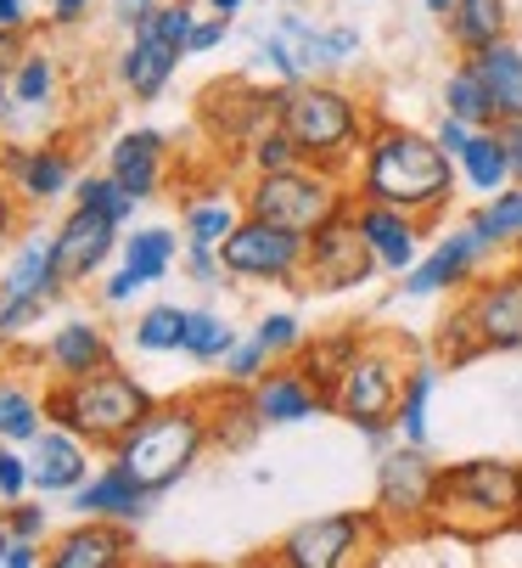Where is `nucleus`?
<instances>
[{"label":"nucleus","mask_w":522,"mask_h":568,"mask_svg":"<svg viewBox=\"0 0 522 568\" xmlns=\"http://www.w3.org/2000/svg\"><path fill=\"white\" fill-rule=\"evenodd\" d=\"M456 304L467 310L483 355H522V265L478 271Z\"/></svg>","instance_id":"4468645a"},{"label":"nucleus","mask_w":522,"mask_h":568,"mask_svg":"<svg viewBox=\"0 0 522 568\" xmlns=\"http://www.w3.org/2000/svg\"><path fill=\"white\" fill-rule=\"evenodd\" d=\"M40 562H45L40 540H23V535H12V546H7V562H0V568H40Z\"/></svg>","instance_id":"6e6d98bb"},{"label":"nucleus","mask_w":522,"mask_h":568,"mask_svg":"<svg viewBox=\"0 0 522 568\" xmlns=\"http://www.w3.org/2000/svg\"><path fill=\"white\" fill-rule=\"evenodd\" d=\"M91 450L73 428H57L45 423L34 439H29V467H34V490L40 496H73L84 478H91Z\"/></svg>","instance_id":"5701e85b"},{"label":"nucleus","mask_w":522,"mask_h":568,"mask_svg":"<svg viewBox=\"0 0 522 568\" xmlns=\"http://www.w3.org/2000/svg\"><path fill=\"white\" fill-rule=\"evenodd\" d=\"M208 428H214V445H225V450H247L258 434H265V423H258V412H253V394L236 388V383L208 394Z\"/></svg>","instance_id":"473e14b6"},{"label":"nucleus","mask_w":522,"mask_h":568,"mask_svg":"<svg viewBox=\"0 0 522 568\" xmlns=\"http://www.w3.org/2000/svg\"><path fill=\"white\" fill-rule=\"evenodd\" d=\"M253 338L270 349V361H293L298 349H304V321L293 315V310H270V315H258V327H253Z\"/></svg>","instance_id":"37998d69"},{"label":"nucleus","mask_w":522,"mask_h":568,"mask_svg":"<svg viewBox=\"0 0 522 568\" xmlns=\"http://www.w3.org/2000/svg\"><path fill=\"white\" fill-rule=\"evenodd\" d=\"M135 293H141V282H135L130 265H119L113 276H102V304H130Z\"/></svg>","instance_id":"603ef678"},{"label":"nucleus","mask_w":522,"mask_h":568,"mask_svg":"<svg viewBox=\"0 0 522 568\" xmlns=\"http://www.w3.org/2000/svg\"><path fill=\"white\" fill-rule=\"evenodd\" d=\"M247 209L242 203H231V197H197V203H186V242H197V248H219V242L236 231V220H242Z\"/></svg>","instance_id":"58836bf2"},{"label":"nucleus","mask_w":522,"mask_h":568,"mask_svg":"<svg viewBox=\"0 0 522 568\" xmlns=\"http://www.w3.org/2000/svg\"><path fill=\"white\" fill-rule=\"evenodd\" d=\"M371 124L377 113L355 91H342L337 79H298V85L282 91V130L298 141L304 164L355 175Z\"/></svg>","instance_id":"7ed1b4c3"},{"label":"nucleus","mask_w":522,"mask_h":568,"mask_svg":"<svg viewBox=\"0 0 522 568\" xmlns=\"http://www.w3.org/2000/svg\"><path fill=\"white\" fill-rule=\"evenodd\" d=\"M489 260V242L467 225H456L450 236H439L432 248L399 276V298H444V293H461Z\"/></svg>","instance_id":"2eb2a0df"},{"label":"nucleus","mask_w":522,"mask_h":568,"mask_svg":"<svg viewBox=\"0 0 522 568\" xmlns=\"http://www.w3.org/2000/svg\"><path fill=\"white\" fill-rule=\"evenodd\" d=\"M382 540H388V529H382L377 507L320 513L276 540V562L282 568H348V562L371 557V546H382Z\"/></svg>","instance_id":"9b49d317"},{"label":"nucleus","mask_w":522,"mask_h":568,"mask_svg":"<svg viewBox=\"0 0 522 568\" xmlns=\"http://www.w3.org/2000/svg\"><path fill=\"white\" fill-rule=\"evenodd\" d=\"M0 170L12 175L23 209H45L57 197L73 192V152L57 141H34V146H0Z\"/></svg>","instance_id":"aec40b11"},{"label":"nucleus","mask_w":522,"mask_h":568,"mask_svg":"<svg viewBox=\"0 0 522 568\" xmlns=\"http://www.w3.org/2000/svg\"><path fill=\"white\" fill-rule=\"evenodd\" d=\"M472 62H478V73H483V91H489V102H494V119H500V124L522 119V45H516V40H494V45L478 51Z\"/></svg>","instance_id":"cd10ccee"},{"label":"nucleus","mask_w":522,"mask_h":568,"mask_svg":"<svg viewBox=\"0 0 522 568\" xmlns=\"http://www.w3.org/2000/svg\"><path fill=\"white\" fill-rule=\"evenodd\" d=\"M29 490H34L29 445H12V439H0V507H7V501H23Z\"/></svg>","instance_id":"c03bdc74"},{"label":"nucleus","mask_w":522,"mask_h":568,"mask_svg":"<svg viewBox=\"0 0 522 568\" xmlns=\"http://www.w3.org/2000/svg\"><path fill=\"white\" fill-rule=\"evenodd\" d=\"M355 51H360L355 29H326V23H309L304 12H287L276 29L258 34V62H265L282 85H298V79H331Z\"/></svg>","instance_id":"f8f14e48"},{"label":"nucleus","mask_w":522,"mask_h":568,"mask_svg":"<svg viewBox=\"0 0 522 568\" xmlns=\"http://www.w3.org/2000/svg\"><path fill=\"white\" fill-rule=\"evenodd\" d=\"M45 18H51V29H73V23H84V18H91V7H96V0H45Z\"/></svg>","instance_id":"864d4df0"},{"label":"nucleus","mask_w":522,"mask_h":568,"mask_svg":"<svg viewBox=\"0 0 522 568\" xmlns=\"http://www.w3.org/2000/svg\"><path fill=\"white\" fill-rule=\"evenodd\" d=\"M18 236H23V197H18L12 175L0 170V254H7Z\"/></svg>","instance_id":"de8ad7c7"},{"label":"nucleus","mask_w":522,"mask_h":568,"mask_svg":"<svg viewBox=\"0 0 522 568\" xmlns=\"http://www.w3.org/2000/svg\"><path fill=\"white\" fill-rule=\"evenodd\" d=\"M186 304H152V310H141V321H135V349L141 355H174L186 344Z\"/></svg>","instance_id":"4c0bfd02"},{"label":"nucleus","mask_w":522,"mask_h":568,"mask_svg":"<svg viewBox=\"0 0 522 568\" xmlns=\"http://www.w3.org/2000/svg\"><path fill=\"white\" fill-rule=\"evenodd\" d=\"M108 175L135 197V203H152L163 192V175H168V135L163 130H124L113 135L108 146Z\"/></svg>","instance_id":"b1692460"},{"label":"nucleus","mask_w":522,"mask_h":568,"mask_svg":"<svg viewBox=\"0 0 522 568\" xmlns=\"http://www.w3.org/2000/svg\"><path fill=\"white\" fill-rule=\"evenodd\" d=\"M0 524H7L12 535H23V540H45V501H7L0 507Z\"/></svg>","instance_id":"49530a36"},{"label":"nucleus","mask_w":522,"mask_h":568,"mask_svg":"<svg viewBox=\"0 0 522 568\" xmlns=\"http://www.w3.org/2000/svg\"><path fill=\"white\" fill-rule=\"evenodd\" d=\"M23 45H29V34H0V73H12V68H18Z\"/></svg>","instance_id":"bf43d9fd"},{"label":"nucleus","mask_w":522,"mask_h":568,"mask_svg":"<svg viewBox=\"0 0 522 568\" xmlns=\"http://www.w3.org/2000/svg\"><path fill=\"white\" fill-rule=\"evenodd\" d=\"M432 361L439 366H472V361H483V344H478V333H472V321H467V310L456 304L444 321H439V333H432Z\"/></svg>","instance_id":"ea45409f"},{"label":"nucleus","mask_w":522,"mask_h":568,"mask_svg":"<svg viewBox=\"0 0 522 568\" xmlns=\"http://www.w3.org/2000/svg\"><path fill=\"white\" fill-rule=\"evenodd\" d=\"M231 23H236V18H219V12L197 18V29H192V45H186V57H208V51H219V45L231 40Z\"/></svg>","instance_id":"8fccbe9b"},{"label":"nucleus","mask_w":522,"mask_h":568,"mask_svg":"<svg viewBox=\"0 0 522 568\" xmlns=\"http://www.w3.org/2000/svg\"><path fill=\"white\" fill-rule=\"evenodd\" d=\"M174 260H181V236H174L168 225H141L135 236L119 242V265H130L141 287L163 282L174 271Z\"/></svg>","instance_id":"2f4dec72"},{"label":"nucleus","mask_w":522,"mask_h":568,"mask_svg":"<svg viewBox=\"0 0 522 568\" xmlns=\"http://www.w3.org/2000/svg\"><path fill=\"white\" fill-rule=\"evenodd\" d=\"M152 7H157V0H108V12H113V23H119L124 34H130V29H135V23H141Z\"/></svg>","instance_id":"4d7b16f0"},{"label":"nucleus","mask_w":522,"mask_h":568,"mask_svg":"<svg viewBox=\"0 0 522 568\" xmlns=\"http://www.w3.org/2000/svg\"><path fill=\"white\" fill-rule=\"evenodd\" d=\"M500 135H505V152H511V181H522V119L500 124Z\"/></svg>","instance_id":"13d9d810"},{"label":"nucleus","mask_w":522,"mask_h":568,"mask_svg":"<svg viewBox=\"0 0 522 568\" xmlns=\"http://www.w3.org/2000/svg\"><path fill=\"white\" fill-rule=\"evenodd\" d=\"M247 394H253V412L265 428H298V423H315L331 412V399L298 372V361H276Z\"/></svg>","instance_id":"6ab92c4d"},{"label":"nucleus","mask_w":522,"mask_h":568,"mask_svg":"<svg viewBox=\"0 0 522 568\" xmlns=\"http://www.w3.org/2000/svg\"><path fill=\"white\" fill-rule=\"evenodd\" d=\"M152 501H157V496L146 490V484H141L130 467H119L113 456L68 496V507H73L79 518H113V524H141Z\"/></svg>","instance_id":"4be33fe9"},{"label":"nucleus","mask_w":522,"mask_h":568,"mask_svg":"<svg viewBox=\"0 0 522 568\" xmlns=\"http://www.w3.org/2000/svg\"><path fill=\"white\" fill-rule=\"evenodd\" d=\"M348 186H355V197H366V203H393V209H405L427 225H439L450 214L456 192H461V170H456V158L439 146L432 130L377 119Z\"/></svg>","instance_id":"f257e3e1"},{"label":"nucleus","mask_w":522,"mask_h":568,"mask_svg":"<svg viewBox=\"0 0 522 568\" xmlns=\"http://www.w3.org/2000/svg\"><path fill=\"white\" fill-rule=\"evenodd\" d=\"M360 344H366V333L360 327H337V333H320V338H304V349L293 355L298 361V372L331 399V388H337V377L348 372V361L360 355Z\"/></svg>","instance_id":"c85d7f7f"},{"label":"nucleus","mask_w":522,"mask_h":568,"mask_svg":"<svg viewBox=\"0 0 522 568\" xmlns=\"http://www.w3.org/2000/svg\"><path fill=\"white\" fill-rule=\"evenodd\" d=\"M421 7H427V12H432V18H439V23H444V12H450V7H456V0H421Z\"/></svg>","instance_id":"e2e57ef3"},{"label":"nucleus","mask_w":522,"mask_h":568,"mask_svg":"<svg viewBox=\"0 0 522 568\" xmlns=\"http://www.w3.org/2000/svg\"><path fill=\"white\" fill-rule=\"evenodd\" d=\"M405 377H410V344L393 338V333H366L360 355L348 361V372L331 388V412L355 428L371 450H388L399 439L393 417H399Z\"/></svg>","instance_id":"39448f33"},{"label":"nucleus","mask_w":522,"mask_h":568,"mask_svg":"<svg viewBox=\"0 0 522 568\" xmlns=\"http://www.w3.org/2000/svg\"><path fill=\"white\" fill-rule=\"evenodd\" d=\"M62 293H68V282L57 271V236L51 231H23L7 271H0V344L23 338Z\"/></svg>","instance_id":"9d476101"},{"label":"nucleus","mask_w":522,"mask_h":568,"mask_svg":"<svg viewBox=\"0 0 522 568\" xmlns=\"http://www.w3.org/2000/svg\"><path fill=\"white\" fill-rule=\"evenodd\" d=\"M181 260H186L192 282H203V287H225V282H231V276H225V265H219V248H197V242H186Z\"/></svg>","instance_id":"09e8293b"},{"label":"nucleus","mask_w":522,"mask_h":568,"mask_svg":"<svg viewBox=\"0 0 522 568\" xmlns=\"http://www.w3.org/2000/svg\"><path fill=\"white\" fill-rule=\"evenodd\" d=\"M439 361H410V377H405V394H399V417H393V434L405 445H427V405H432V388H439Z\"/></svg>","instance_id":"f704fd0d"},{"label":"nucleus","mask_w":522,"mask_h":568,"mask_svg":"<svg viewBox=\"0 0 522 568\" xmlns=\"http://www.w3.org/2000/svg\"><path fill=\"white\" fill-rule=\"evenodd\" d=\"M208 445H214L208 394H181V399H157L108 456L119 467H130L152 496H163V490H174V484L203 462Z\"/></svg>","instance_id":"20e7f679"},{"label":"nucleus","mask_w":522,"mask_h":568,"mask_svg":"<svg viewBox=\"0 0 522 568\" xmlns=\"http://www.w3.org/2000/svg\"><path fill=\"white\" fill-rule=\"evenodd\" d=\"M444 34L461 57H478L494 40H511V0H456L444 12Z\"/></svg>","instance_id":"a878e982"},{"label":"nucleus","mask_w":522,"mask_h":568,"mask_svg":"<svg viewBox=\"0 0 522 568\" xmlns=\"http://www.w3.org/2000/svg\"><path fill=\"white\" fill-rule=\"evenodd\" d=\"M219 366H225V383H236V388H253V383L265 377L276 361H270V349H265V344H258V338L247 333V338H242V344H236V349H231Z\"/></svg>","instance_id":"a18cd8bd"},{"label":"nucleus","mask_w":522,"mask_h":568,"mask_svg":"<svg viewBox=\"0 0 522 568\" xmlns=\"http://www.w3.org/2000/svg\"><path fill=\"white\" fill-rule=\"evenodd\" d=\"M236 344H242V333L231 327L219 310H192V315H186V344H181V349H186L197 366H219Z\"/></svg>","instance_id":"e433bc0d"},{"label":"nucleus","mask_w":522,"mask_h":568,"mask_svg":"<svg viewBox=\"0 0 522 568\" xmlns=\"http://www.w3.org/2000/svg\"><path fill=\"white\" fill-rule=\"evenodd\" d=\"M293 164H304V152H298V141L282 130V119L276 124H265L253 141H247V170L253 175H270V170H293Z\"/></svg>","instance_id":"a19ab883"},{"label":"nucleus","mask_w":522,"mask_h":568,"mask_svg":"<svg viewBox=\"0 0 522 568\" xmlns=\"http://www.w3.org/2000/svg\"><path fill=\"white\" fill-rule=\"evenodd\" d=\"M516 265H522V254H516Z\"/></svg>","instance_id":"69168bd1"},{"label":"nucleus","mask_w":522,"mask_h":568,"mask_svg":"<svg viewBox=\"0 0 522 568\" xmlns=\"http://www.w3.org/2000/svg\"><path fill=\"white\" fill-rule=\"evenodd\" d=\"M355 225L366 231L382 276H405V271L427 254V220H416V214H405V209H393V203H366V197H355Z\"/></svg>","instance_id":"412c9836"},{"label":"nucleus","mask_w":522,"mask_h":568,"mask_svg":"<svg viewBox=\"0 0 522 568\" xmlns=\"http://www.w3.org/2000/svg\"><path fill=\"white\" fill-rule=\"evenodd\" d=\"M18 102H12V73H0V124H12Z\"/></svg>","instance_id":"052dcab7"},{"label":"nucleus","mask_w":522,"mask_h":568,"mask_svg":"<svg viewBox=\"0 0 522 568\" xmlns=\"http://www.w3.org/2000/svg\"><path fill=\"white\" fill-rule=\"evenodd\" d=\"M432 490H439V462L427 456V445H388L377 450V518L388 540H416L432 535Z\"/></svg>","instance_id":"6e6552de"},{"label":"nucleus","mask_w":522,"mask_h":568,"mask_svg":"<svg viewBox=\"0 0 522 568\" xmlns=\"http://www.w3.org/2000/svg\"><path fill=\"white\" fill-rule=\"evenodd\" d=\"M12 102L18 113H51L62 102V62L51 45H23L12 68Z\"/></svg>","instance_id":"bb28decb"},{"label":"nucleus","mask_w":522,"mask_h":568,"mask_svg":"<svg viewBox=\"0 0 522 568\" xmlns=\"http://www.w3.org/2000/svg\"><path fill=\"white\" fill-rule=\"evenodd\" d=\"M152 388L141 377H130L124 366L91 372V377H73V383H51L45 388V417L57 428H73L84 445L113 450L146 412H152Z\"/></svg>","instance_id":"423d86ee"},{"label":"nucleus","mask_w":522,"mask_h":568,"mask_svg":"<svg viewBox=\"0 0 522 568\" xmlns=\"http://www.w3.org/2000/svg\"><path fill=\"white\" fill-rule=\"evenodd\" d=\"M40 366H45L51 383H73V377H91V372L119 366V349H113L102 321L68 315L62 327H51V338L40 344Z\"/></svg>","instance_id":"a211bd4d"},{"label":"nucleus","mask_w":522,"mask_h":568,"mask_svg":"<svg viewBox=\"0 0 522 568\" xmlns=\"http://www.w3.org/2000/svg\"><path fill=\"white\" fill-rule=\"evenodd\" d=\"M377 254L366 231L355 225V203L331 214L320 231H309V254H304V287L309 293H355L377 276Z\"/></svg>","instance_id":"ddd939ff"},{"label":"nucleus","mask_w":522,"mask_h":568,"mask_svg":"<svg viewBox=\"0 0 522 568\" xmlns=\"http://www.w3.org/2000/svg\"><path fill=\"white\" fill-rule=\"evenodd\" d=\"M432 135H439V146H444L450 158H461V146L472 141V124H467V119H456V113H444L439 124H432Z\"/></svg>","instance_id":"3c124183"},{"label":"nucleus","mask_w":522,"mask_h":568,"mask_svg":"<svg viewBox=\"0 0 522 568\" xmlns=\"http://www.w3.org/2000/svg\"><path fill=\"white\" fill-rule=\"evenodd\" d=\"M45 423H51V417H45V394L23 388L18 377H0V439L29 445Z\"/></svg>","instance_id":"c9c22d12"},{"label":"nucleus","mask_w":522,"mask_h":568,"mask_svg":"<svg viewBox=\"0 0 522 568\" xmlns=\"http://www.w3.org/2000/svg\"><path fill=\"white\" fill-rule=\"evenodd\" d=\"M472 231L489 242V254H522V181H511L505 192H494V197H483L472 214Z\"/></svg>","instance_id":"7c9ffc66"},{"label":"nucleus","mask_w":522,"mask_h":568,"mask_svg":"<svg viewBox=\"0 0 522 568\" xmlns=\"http://www.w3.org/2000/svg\"><path fill=\"white\" fill-rule=\"evenodd\" d=\"M7 546H12V529H7V524H0V562H7Z\"/></svg>","instance_id":"0e129e2a"},{"label":"nucleus","mask_w":522,"mask_h":568,"mask_svg":"<svg viewBox=\"0 0 522 568\" xmlns=\"http://www.w3.org/2000/svg\"><path fill=\"white\" fill-rule=\"evenodd\" d=\"M522 529V462L511 456H467L439 467L432 490V535L461 546H489Z\"/></svg>","instance_id":"f03ea898"},{"label":"nucleus","mask_w":522,"mask_h":568,"mask_svg":"<svg viewBox=\"0 0 522 568\" xmlns=\"http://www.w3.org/2000/svg\"><path fill=\"white\" fill-rule=\"evenodd\" d=\"M51 236H57V271H62V282H68V287H84V282H96V276L108 271V260L119 254L124 225L108 220V214L91 209V203H73Z\"/></svg>","instance_id":"dca6fc26"},{"label":"nucleus","mask_w":522,"mask_h":568,"mask_svg":"<svg viewBox=\"0 0 522 568\" xmlns=\"http://www.w3.org/2000/svg\"><path fill=\"white\" fill-rule=\"evenodd\" d=\"M355 203V186L337 170H320V164H293V170H270V175H253L247 192H242V209L258 214V220H276L287 231H320L331 214H342Z\"/></svg>","instance_id":"0eeeda50"},{"label":"nucleus","mask_w":522,"mask_h":568,"mask_svg":"<svg viewBox=\"0 0 522 568\" xmlns=\"http://www.w3.org/2000/svg\"><path fill=\"white\" fill-rule=\"evenodd\" d=\"M203 7H208V12H219V18H236V12L247 7V0H203Z\"/></svg>","instance_id":"680f3d73"},{"label":"nucleus","mask_w":522,"mask_h":568,"mask_svg":"<svg viewBox=\"0 0 522 568\" xmlns=\"http://www.w3.org/2000/svg\"><path fill=\"white\" fill-rule=\"evenodd\" d=\"M456 170H461V181H467L472 192H483V197H494V192H505V186H511V152H505L500 124L472 130V141H467V146H461V158H456Z\"/></svg>","instance_id":"c756f323"},{"label":"nucleus","mask_w":522,"mask_h":568,"mask_svg":"<svg viewBox=\"0 0 522 568\" xmlns=\"http://www.w3.org/2000/svg\"><path fill=\"white\" fill-rule=\"evenodd\" d=\"M304 254H309L304 231H287L258 214H242L236 231L219 242V265L242 287H304Z\"/></svg>","instance_id":"1a4fd4ad"},{"label":"nucleus","mask_w":522,"mask_h":568,"mask_svg":"<svg viewBox=\"0 0 522 568\" xmlns=\"http://www.w3.org/2000/svg\"><path fill=\"white\" fill-rule=\"evenodd\" d=\"M439 102H444V113L467 119L472 130L500 124V119H494V102H489V91H483V73H478V62H472V57H461V62L444 73V91H439Z\"/></svg>","instance_id":"72a5a7b5"},{"label":"nucleus","mask_w":522,"mask_h":568,"mask_svg":"<svg viewBox=\"0 0 522 568\" xmlns=\"http://www.w3.org/2000/svg\"><path fill=\"white\" fill-rule=\"evenodd\" d=\"M181 62H186V51L174 45V40H163L146 18L124 34V45H119V57H113V73H119V85L135 97V102H157L163 91H168V79L181 73Z\"/></svg>","instance_id":"f3484780"},{"label":"nucleus","mask_w":522,"mask_h":568,"mask_svg":"<svg viewBox=\"0 0 522 568\" xmlns=\"http://www.w3.org/2000/svg\"><path fill=\"white\" fill-rule=\"evenodd\" d=\"M73 203H91V209H102L108 220H119V225H130V214H135V197L102 170V175H79L73 181Z\"/></svg>","instance_id":"79ce46f5"},{"label":"nucleus","mask_w":522,"mask_h":568,"mask_svg":"<svg viewBox=\"0 0 522 568\" xmlns=\"http://www.w3.org/2000/svg\"><path fill=\"white\" fill-rule=\"evenodd\" d=\"M29 29H34L29 0H0V34H29Z\"/></svg>","instance_id":"5fc2aeb1"},{"label":"nucleus","mask_w":522,"mask_h":568,"mask_svg":"<svg viewBox=\"0 0 522 568\" xmlns=\"http://www.w3.org/2000/svg\"><path fill=\"white\" fill-rule=\"evenodd\" d=\"M130 524L113 518H79L68 535L51 540L45 568H124L130 562Z\"/></svg>","instance_id":"393cba45"}]
</instances>
